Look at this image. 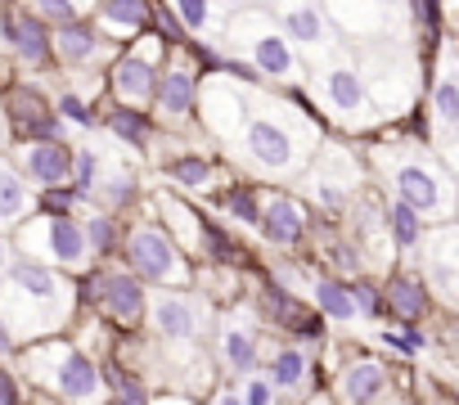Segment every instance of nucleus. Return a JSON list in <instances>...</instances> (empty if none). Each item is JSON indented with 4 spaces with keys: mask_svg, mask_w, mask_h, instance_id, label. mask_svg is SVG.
Instances as JSON below:
<instances>
[{
    "mask_svg": "<svg viewBox=\"0 0 459 405\" xmlns=\"http://www.w3.org/2000/svg\"><path fill=\"white\" fill-rule=\"evenodd\" d=\"M271 14L284 28L293 46L329 50V23H325V0H271Z\"/></svg>",
    "mask_w": 459,
    "mask_h": 405,
    "instance_id": "9",
    "label": "nucleus"
},
{
    "mask_svg": "<svg viewBox=\"0 0 459 405\" xmlns=\"http://www.w3.org/2000/svg\"><path fill=\"white\" fill-rule=\"evenodd\" d=\"M46 356H50V387L59 396H68L77 405H91L100 396V369L82 351H73V347H46Z\"/></svg>",
    "mask_w": 459,
    "mask_h": 405,
    "instance_id": "11",
    "label": "nucleus"
},
{
    "mask_svg": "<svg viewBox=\"0 0 459 405\" xmlns=\"http://www.w3.org/2000/svg\"><path fill=\"white\" fill-rule=\"evenodd\" d=\"M28 208H32V189H28L23 171H19L14 162L0 158V226L23 221V217H28Z\"/></svg>",
    "mask_w": 459,
    "mask_h": 405,
    "instance_id": "19",
    "label": "nucleus"
},
{
    "mask_svg": "<svg viewBox=\"0 0 459 405\" xmlns=\"http://www.w3.org/2000/svg\"><path fill=\"white\" fill-rule=\"evenodd\" d=\"M0 32H5V46L28 68H41L55 55V32L46 28V19H37L28 10H0Z\"/></svg>",
    "mask_w": 459,
    "mask_h": 405,
    "instance_id": "10",
    "label": "nucleus"
},
{
    "mask_svg": "<svg viewBox=\"0 0 459 405\" xmlns=\"http://www.w3.org/2000/svg\"><path fill=\"white\" fill-rule=\"evenodd\" d=\"M410 19L419 23V28H437V19H441V0H410Z\"/></svg>",
    "mask_w": 459,
    "mask_h": 405,
    "instance_id": "36",
    "label": "nucleus"
},
{
    "mask_svg": "<svg viewBox=\"0 0 459 405\" xmlns=\"http://www.w3.org/2000/svg\"><path fill=\"white\" fill-rule=\"evenodd\" d=\"M100 37H95V28L91 23H64V28H55V59L64 64V68H86V64H95L100 59Z\"/></svg>",
    "mask_w": 459,
    "mask_h": 405,
    "instance_id": "17",
    "label": "nucleus"
},
{
    "mask_svg": "<svg viewBox=\"0 0 459 405\" xmlns=\"http://www.w3.org/2000/svg\"><path fill=\"white\" fill-rule=\"evenodd\" d=\"M5 271H10V239L0 235V275H5Z\"/></svg>",
    "mask_w": 459,
    "mask_h": 405,
    "instance_id": "41",
    "label": "nucleus"
},
{
    "mask_svg": "<svg viewBox=\"0 0 459 405\" xmlns=\"http://www.w3.org/2000/svg\"><path fill=\"white\" fill-rule=\"evenodd\" d=\"M59 117H68V122H77V126H91V108H86V99L73 95V90L59 99Z\"/></svg>",
    "mask_w": 459,
    "mask_h": 405,
    "instance_id": "37",
    "label": "nucleus"
},
{
    "mask_svg": "<svg viewBox=\"0 0 459 405\" xmlns=\"http://www.w3.org/2000/svg\"><path fill=\"white\" fill-rule=\"evenodd\" d=\"M0 405H19V392H14V383H10L5 369H0Z\"/></svg>",
    "mask_w": 459,
    "mask_h": 405,
    "instance_id": "40",
    "label": "nucleus"
},
{
    "mask_svg": "<svg viewBox=\"0 0 459 405\" xmlns=\"http://www.w3.org/2000/svg\"><path fill=\"white\" fill-rule=\"evenodd\" d=\"M194 99H198V82H194V73H189L185 64H171V68L158 73L153 104H158V113H162L167 122L189 117V113H194Z\"/></svg>",
    "mask_w": 459,
    "mask_h": 405,
    "instance_id": "14",
    "label": "nucleus"
},
{
    "mask_svg": "<svg viewBox=\"0 0 459 405\" xmlns=\"http://www.w3.org/2000/svg\"><path fill=\"white\" fill-rule=\"evenodd\" d=\"M230 46H235L248 64L253 77H266V82H280V86H298L302 82V64H298V50L293 41L284 37V28L275 23L271 10H235L230 19Z\"/></svg>",
    "mask_w": 459,
    "mask_h": 405,
    "instance_id": "3",
    "label": "nucleus"
},
{
    "mask_svg": "<svg viewBox=\"0 0 459 405\" xmlns=\"http://www.w3.org/2000/svg\"><path fill=\"white\" fill-rule=\"evenodd\" d=\"M351 297H356V311H365V315H374V311H378V293H374L369 284H356V289H351Z\"/></svg>",
    "mask_w": 459,
    "mask_h": 405,
    "instance_id": "38",
    "label": "nucleus"
},
{
    "mask_svg": "<svg viewBox=\"0 0 459 405\" xmlns=\"http://www.w3.org/2000/svg\"><path fill=\"white\" fill-rule=\"evenodd\" d=\"M225 360H230V369H239V374L257 369V342H253V333L225 329Z\"/></svg>",
    "mask_w": 459,
    "mask_h": 405,
    "instance_id": "29",
    "label": "nucleus"
},
{
    "mask_svg": "<svg viewBox=\"0 0 459 405\" xmlns=\"http://www.w3.org/2000/svg\"><path fill=\"white\" fill-rule=\"evenodd\" d=\"M320 95H325V104L347 126H369L374 122V99L365 90L360 68H351V64H325L320 68Z\"/></svg>",
    "mask_w": 459,
    "mask_h": 405,
    "instance_id": "7",
    "label": "nucleus"
},
{
    "mask_svg": "<svg viewBox=\"0 0 459 405\" xmlns=\"http://www.w3.org/2000/svg\"><path fill=\"white\" fill-rule=\"evenodd\" d=\"M108 82H113V95H117L122 108H144V104H153L158 68H153V59H144V55H122V59L113 64Z\"/></svg>",
    "mask_w": 459,
    "mask_h": 405,
    "instance_id": "13",
    "label": "nucleus"
},
{
    "mask_svg": "<svg viewBox=\"0 0 459 405\" xmlns=\"http://www.w3.org/2000/svg\"><path fill=\"white\" fill-rule=\"evenodd\" d=\"M262 235L271 239V244H280V248H289V244H298L302 239V208L293 198H284V194H275L266 208H262Z\"/></svg>",
    "mask_w": 459,
    "mask_h": 405,
    "instance_id": "18",
    "label": "nucleus"
},
{
    "mask_svg": "<svg viewBox=\"0 0 459 405\" xmlns=\"http://www.w3.org/2000/svg\"><path fill=\"white\" fill-rule=\"evenodd\" d=\"M383 387H387V374L374 360H356V365L342 369V396H347V405H369Z\"/></svg>",
    "mask_w": 459,
    "mask_h": 405,
    "instance_id": "22",
    "label": "nucleus"
},
{
    "mask_svg": "<svg viewBox=\"0 0 459 405\" xmlns=\"http://www.w3.org/2000/svg\"><path fill=\"white\" fill-rule=\"evenodd\" d=\"M82 10H91V0H32V14L46 19V23H77Z\"/></svg>",
    "mask_w": 459,
    "mask_h": 405,
    "instance_id": "32",
    "label": "nucleus"
},
{
    "mask_svg": "<svg viewBox=\"0 0 459 405\" xmlns=\"http://www.w3.org/2000/svg\"><path fill=\"white\" fill-rule=\"evenodd\" d=\"M387 230H392V239H396L401 248H414V244L423 239V217L410 208V202L392 198V202H387Z\"/></svg>",
    "mask_w": 459,
    "mask_h": 405,
    "instance_id": "25",
    "label": "nucleus"
},
{
    "mask_svg": "<svg viewBox=\"0 0 459 405\" xmlns=\"http://www.w3.org/2000/svg\"><path fill=\"white\" fill-rule=\"evenodd\" d=\"M216 405H244V401H239V396H230V392H225V396H221Z\"/></svg>",
    "mask_w": 459,
    "mask_h": 405,
    "instance_id": "44",
    "label": "nucleus"
},
{
    "mask_svg": "<svg viewBox=\"0 0 459 405\" xmlns=\"http://www.w3.org/2000/svg\"><path fill=\"white\" fill-rule=\"evenodd\" d=\"M365 77V90L374 86L378 90V104H387V108H405L410 99H414V59L401 50V46H392V41H378V50L369 55V68L360 73Z\"/></svg>",
    "mask_w": 459,
    "mask_h": 405,
    "instance_id": "6",
    "label": "nucleus"
},
{
    "mask_svg": "<svg viewBox=\"0 0 459 405\" xmlns=\"http://www.w3.org/2000/svg\"><path fill=\"white\" fill-rule=\"evenodd\" d=\"M244 405H271V383L253 378V383H248V392H244Z\"/></svg>",
    "mask_w": 459,
    "mask_h": 405,
    "instance_id": "39",
    "label": "nucleus"
},
{
    "mask_svg": "<svg viewBox=\"0 0 459 405\" xmlns=\"http://www.w3.org/2000/svg\"><path fill=\"white\" fill-rule=\"evenodd\" d=\"M225 208L235 212L244 226H257V221H262V208H257V194H253V189H230V194H225Z\"/></svg>",
    "mask_w": 459,
    "mask_h": 405,
    "instance_id": "34",
    "label": "nucleus"
},
{
    "mask_svg": "<svg viewBox=\"0 0 459 405\" xmlns=\"http://www.w3.org/2000/svg\"><path fill=\"white\" fill-rule=\"evenodd\" d=\"M64 311H68V293L50 266L32 257L10 262L5 284H0V320H5L10 333H46L64 320Z\"/></svg>",
    "mask_w": 459,
    "mask_h": 405,
    "instance_id": "2",
    "label": "nucleus"
},
{
    "mask_svg": "<svg viewBox=\"0 0 459 405\" xmlns=\"http://www.w3.org/2000/svg\"><path fill=\"white\" fill-rule=\"evenodd\" d=\"M325 14H333L351 37L387 32V0H325Z\"/></svg>",
    "mask_w": 459,
    "mask_h": 405,
    "instance_id": "15",
    "label": "nucleus"
},
{
    "mask_svg": "<svg viewBox=\"0 0 459 405\" xmlns=\"http://www.w3.org/2000/svg\"><path fill=\"white\" fill-rule=\"evenodd\" d=\"M387 302H392V311L405 315V320H419V315L428 311V297H423V289H419L414 280H392V284H387Z\"/></svg>",
    "mask_w": 459,
    "mask_h": 405,
    "instance_id": "26",
    "label": "nucleus"
},
{
    "mask_svg": "<svg viewBox=\"0 0 459 405\" xmlns=\"http://www.w3.org/2000/svg\"><path fill=\"white\" fill-rule=\"evenodd\" d=\"M235 140H239V153L257 171L289 176L311 158V144H320V126L311 113H289L275 99L244 90V126Z\"/></svg>",
    "mask_w": 459,
    "mask_h": 405,
    "instance_id": "1",
    "label": "nucleus"
},
{
    "mask_svg": "<svg viewBox=\"0 0 459 405\" xmlns=\"http://www.w3.org/2000/svg\"><path fill=\"white\" fill-rule=\"evenodd\" d=\"M428 271H432L437 289L459 302V235L441 230V235L432 239V262H428Z\"/></svg>",
    "mask_w": 459,
    "mask_h": 405,
    "instance_id": "21",
    "label": "nucleus"
},
{
    "mask_svg": "<svg viewBox=\"0 0 459 405\" xmlns=\"http://www.w3.org/2000/svg\"><path fill=\"white\" fill-rule=\"evenodd\" d=\"M86 239H91V253H108L113 239H117V235H113V221H108V217H91V221H86Z\"/></svg>",
    "mask_w": 459,
    "mask_h": 405,
    "instance_id": "35",
    "label": "nucleus"
},
{
    "mask_svg": "<svg viewBox=\"0 0 459 405\" xmlns=\"http://www.w3.org/2000/svg\"><path fill=\"white\" fill-rule=\"evenodd\" d=\"M158 405H185V401H158Z\"/></svg>",
    "mask_w": 459,
    "mask_h": 405,
    "instance_id": "47",
    "label": "nucleus"
},
{
    "mask_svg": "<svg viewBox=\"0 0 459 405\" xmlns=\"http://www.w3.org/2000/svg\"><path fill=\"white\" fill-rule=\"evenodd\" d=\"M91 194H100V198L108 202V208H126V202L135 198V194H131V176H126V171H108V176H100Z\"/></svg>",
    "mask_w": 459,
    "mask_h": 405,
    "instance_id": "33",
    "label": "nucleus"
},
{
    "mask_svg": "<svg viewBox=\"0 0 459 405\" xmlns=\"http://www.w3.org/2000/svg\"><path fill=\"white\" fill-rule=\"evenodd\" d=\"M225 5H230V10H253L257 0H225Z\"/></svg>",
    "mask_w": 459,
    "mask_h": 405,
    "instance_id": "43",
    "label": "nucleus"
},
{
    "mask_svg": "<svg viewBox=\"0 0 459 405\" xmlns=\"http://www.w3.org/2000/svg\"><path fill=\"white\" fill-rule=\"evenodd\" d=\"M19 248H23L32 262L41 257V262H55V266H64V271H82V266L91 262L86 226H77L73 217H55V212L28 221V226L19 230Z\"/></svg>",
    "mask_w": 459,
    "mask_h": 405,
    "instance_id": "5",
    "label": "nucleus"
},
{
    "mask_svg": "<svg viewBox=\"0 0 459 405\" xmlns=\"http://www.w3.org/2000/svg\"><path fill=\"white\" fill-rule=\"evenodd\" d=\"M383 153H387V180L401 202H410L419 217H432V221L455 212V185L432 158L405 153V149H383Z\"/></svg>",
    "mask_w": 459,
    "mask_h": 405,
    "instance_id": "4",
    "label": "nucleus"
},
{
    "mask_svg": "<svg viewBox=\"0 0 459 405\" xmlns=\"http://www.w3.org/2000/svg\"><path fill=\"white\" fill-rule=\"evenodd\" d=\"M207 176H212V162H207V153H180V158L171 162V180H176V185H185V189H198V185H207Z\"/></svg>",
    "mask_w": 459,
    "mask_h": 405,
    "instance_id": "31",
    "label": "nucleus"
},
{
    "mask_svg": "<svg viewBox=\"0 0 459 405\" xmlns=\"http://www.w3.org/2000/svg\"><path fill=\"white\" fill-rule=\"evenodd\" d=\"M153 320H158V333H167V338H194V329H198V311L185 297H158Z\"/></svg>",
    "mask_w": 459,
    "mask_h": 405,
    "instance_id": "23",
    "label": "nucleus"
},
{
    "mask_svg": "<svg viewBox=\"0 0 459 405\" xmlns=\"http://www.w3.org/2000/svg\"><path fill=\"white\" fill-rule=\"evenodd\" d=\"M302 378H307V356L298 351V347H284L275 360H271V383L275 387H302Z\"/></svg>",
    "mask_w": 459,
    "mask_h": 405,
    "instance_id": "28",
    "label": "nucleus"
},
{
    "mask_svg": "<svg viewBox=\"0 0 459 405\" xmlns=\"http://www.w3.org/2000/svg\"><path fill=\"white\" fill-rule=\"evenodd\" d=\"M126 257H131V275H140V280H153V284H167V280L180 284L185 280V262H180L176 244L162 230H149V226L131 230L126 235Z\"/></svg>",
    "mask_w": 459,
    "mask_h": 405,
    "instance_id": "8",
    "label": "nucleus"
},
{
    "mask_svg": "<svg viewBox=\"0 0 459 405\" xmlns=\"http://www.w3.org/2000/svg\"><path fill=\"white\" fill-rule=\"evenodd\" d=\"M95 14L113 37H135L149 23V0H95Z\"/></svg>",
    "mask_w": 459,
    "mask_h": 405,
    "instance_id": "20",
    "label": "nucleus"
},
{
    "mask_svg": "<svg viewBox=\"0 0 459 405\" xmlns=\"http://www.w3.org/2000/svg\"><path fill=\"white\" fill-rule=\"evenodd\" d=\"M432 113L441 126L459 131V68H446L432 86Z\"/></svg>",
    "mask_w": 459,
    "mask_h": 405,
    "instance_id": "24",
    "label": "nucleus"
},
{
    "mask_svg": "<svg viewBox=\"0 0 459 405\" xmlns=\"http://www.w3.org/2000/svg\"><path fill=\"white\" fill-rule=\"evenodd\" d=\"M10 347H14V333H10V329H5V320H0V356H5V351H10Z\"/></svg>",
    "mask_w": 459,
    "mask_h": 405,
    "instance_id": "42",
    "label": "nucleus"
},
{
    "mask_svg": "<svg viewBox=\"0 0 459 405\" xmlns=\"http://www.w3.org/2000/svg\"><path fill=\"white\" fill-rule=\"evenodd\" d=\"M5 131H10V122H5V113H0V144H5Z\"/></svg>",
    "mask_w": 459,
    "mask_h": 405,
    "instance_id": "46",
    "label": "nucleus"
},
{
    "mask_svg": "<svg viewBox=\"0 0 459 405\" xmlns=\"http://www.w3.org/2000/svg\"><path fill=\"white\" fill-rule=\"evenodd\" d=\"M91 293L113 311V315H122V320H140V311H144V293H140V284H135V275H122V271H104L95 284H91Z\"/></svg>",
    "mask_w": 459,
    "mask_h": 405,
    "instance_id": "16",
    "label": "nucleus"
},
{
    "mask_svg": "<svg viewBox=\"0 0 459 405\" xmlns=\"http://www.w3.org/2000/svg\"><path fill=\"white\" fill-rule=\"evenodd\" d=\"M73 158L77 149H68L64 140H28L19 149V171L28 185H64L73 176Z\"/></svg>",
    "mask_w": 459,
    "mask_h": 405,
    "instance_id": "12",
    "label": "nucleus"
},
{
    "mask_svg": "<svg viewBox=\"0 0 459 405\" xmlns=\"http://www.w3.org/2000/svg\"><path fill=\"white\" fill-rule=\"evenodd\" d=\"M108 131H113L117 140L135 144V149H144V144H149V122H144L135 108H117V113L108 117Z\"/></svg>",
    "mask_w": 459,
    "mask_h": 405,
    "instance_id": "30",
    "label": "nucleus"
},
{
    "mask_svg": "<svg viewBox=\"0 0 459 405\" xmlns=\"http://www.w3.org/2000/svg\"><path fill=\"white\" fill-rule=\"evenodd\" d=\"M316 306H320L325 315H333V320H351V315H356L351 289H342V284H333V280H320V284H316Z\"/></svg>",
    "mask_w": 459,
    "mask_h": 405,
    "instance_id": "27",
    "label": "nucleus"
},
{
    "mask_svg": "<svg viewBox=\"0 0 459 405\" xmlns=\"http://www.w3.org/2000/svg\"><path fill=\"white\" fill-rule=\"evenodd\" d=\"M441 10H450V14H459V0H441Z\"/></svg>",
    "mask_w": 459,
    "mask_h": 405,
    "instance_id": "45",
    "label": "nucleus"
}]
</instances>
